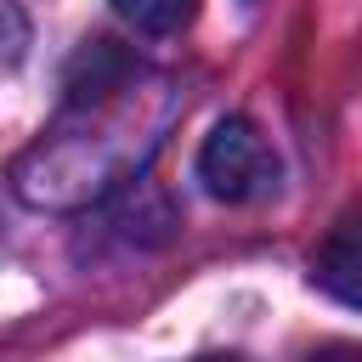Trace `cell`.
Here are the masks:
<instances>
[{
  "label": "cell",
  "instance_id": "cell-4",
  "mask_svg": "<svg viewBox=\"0 0 362 362\" xmlns=\"http://www.w3.org/2000/svg\"><path fill=\"white\" fill-rule=\"evenodd\" d=\"M305 362H362V345H322V351H311Z\"/></svg>",
  "mask_w": 362,
  "mask_h": 362
},
{
  "label": "cell",
  "instance_id": "cell-5",
  "mask_svg": "<svg viewBox=\"0 0 362 362\" xmlns=\"http://www.w3.org/2000/svg\"><path fill=\"white\" fill-rule=\"evenodd\" d=\"M209 362H238V356H209Z\"/></svg>",
  "mask_w": 362,
  "mask_h": 362
},
{
  "label": "cell",
  "instance_id": "cell-2",
  "mask_svg": "<svg viewBox=\"0 0 362 362\" xmlns=\"http://www.w3.org/2000/svg\"><path fill=\"white\" fill-rule=\"evenodd\" d=\"M311 277H317V288L334 294L339 305L362 311V209H345V215L328 226V238H322V249H317V260H311Z\"/></svg>",
  "mask_w": 362,
  "mask_h": 362
},
{
  "label": "cell",
  "instance_id": "cell-3",
  "mask_svg": "<svg viewBox=\"0 0 362 362\" xmlns=\"http://www.w3.org/2000/svg\"><path fill=\"white\" fill-rule=\"evenodd\" d=\"M113 11L141 34H181L198 11V0H113Z\"/></svg>",
  "mask_w": 362,
  "mask_h": 362
},
{
  "label": "cell",
  "instance_id": "cell-1",
  "mask_svg": "<svg viewBox=\"0 0 362 362\" xmlns=\"http://www.w3.org/2000/svg\"><path fill=\"white\" fill-rule=\"evenodd\" d=\"M198 181L209 187V198L249 204L277 187V153L249 119H221L198 147Z\"/></svg>",
  "mask_w": 362,
  "mask_h": 362
}]
</instances>
